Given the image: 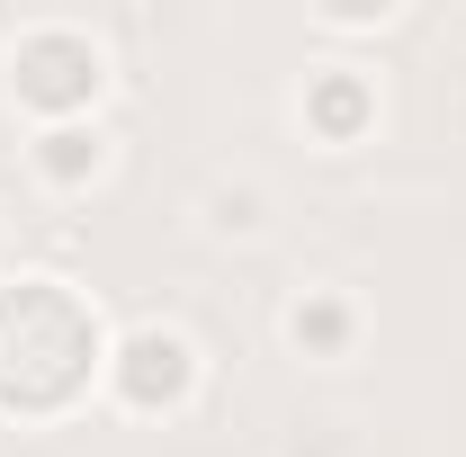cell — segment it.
<instances>
[{"instance_id": "6da1fadb", "label": "cell", "mask_w": 466, "mask_h": 457, "mask_svg": "<svg viewBox=\"0 0 466 457\" xmlns=\"http://www.w3.org/2000/svg\"><path fill=\"white\" fill-rule=\"evenodd\" d=\"M99 368V323L55 279L0 287V412H63Z\"/></svg>"}, {"instance_id": "5b68a950", "label": "cell", "mask_w": 466, "mask_h": 457, "mask_svg": "<svg viewBox=\"0 0 466 457\" xmlns=\"http://www.w3.org/2000/svg\"><path fill=\"white\" fill-rule=\"evenodd\" d=\"M36 171L55 179V188H72V179H90V171H99V135H90V126H55V135L36 144Z\"/></svg>"}, {"instance_id": "8992f818", "label": "cell", "mask_w": 466, "mask_h": 457, "mask_svg": "<svg viewBox=\"0 0 466 457\" xmlns=\"http://www.w3.org/2000/svg\"><path fill=\"white\" fill-rule=\"evenodd\" d=\"M305 117H314L323 135H359V117H368V90H359L350 72H323V81L305 90Z\"/></svg>"}, {"instance_id": "277c9868", "label": "cell", "mask_w": 466, "mask_h": 457, "mask_svg": "<svg viewBox=\"0 0 466 457\" xmlns=\"http://www.w3.org/2000/svg\"><path fill=\"white\" fill-rule=\"evenodd\" d=\"M288 332H296V350H314V359H341L350 350V305L341 296H305L288 314Z\"/></svg>"}, {"instance_id": "3957f363", "label": "cell", "mask_w": 466, "mask_h": 457, "mask_svg": "<svg viewBox=\"0 0 466 457\" xmlns=\"http://www.w3.org/2000/svg\"><path fill=\"white\" fill-rule=\"evenodd\" d=\"M116 395L135 403V412H171L179 395H188V377H198V359H188V341L179 332H135V341L108 359Z\"/></svg>"}, {"instance_id": "7a4b0ae2", "label": "cell", "mask_w": 466, "mask_h": 457, "mask_svg": "<svg viewBox=\"0 0 466 457\" xmlns=\"http://www.w3.org/2000/svg\"><path fill=\"white\" fill-rule=\"evenodd\" d=\"M9 90H18L27 108H46V117H72L99 90V46L72 36V27H36V36H18V55H9Z\"/></svg>"}]
</instances>
